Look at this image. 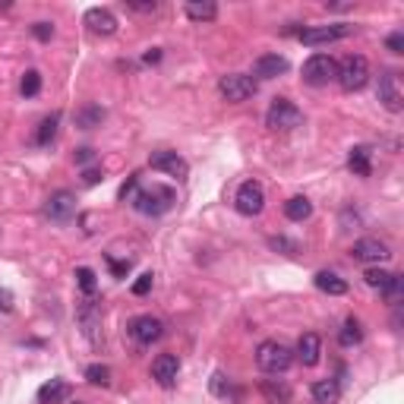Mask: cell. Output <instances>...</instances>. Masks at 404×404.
Instances as JSON below:
<instances>
[{"label":"cell","mask_w":404,"mask_h":404,"mask_svg":"<svg viewBox=\"0 0 404 404\" xmlns=\"http://www.w3.org/2000/svg\"><path fill=\"white\" fill-rule=\"evenodd\" d=\"M256 363H259L262 373H269V376H278V373L291 370L294 351L288 348V344H281V341H262L259 348H256Z\"/></svg>","instance_id":"cell-1"},{"label":"cell","mask_w":404,"mask_h":404,"mask_svg":"<svg viewBox=\"0 0 404 404\" xmlns=\"http://www.w3.org/2000/svg\"><path fill=\"white\" fill-rule=\"evenodd\" d=\"M338 86L344 92H360L366 83H370V61L363 54H348L341 63H338Z\"/></svg>","instance_id":"cell-2"},{"label":"cell","mask_w":404,"mask_h":404,"mask_svg":"<svg viewBox=\"0 0 404 404\" xmlns=\"http://www.w3.org/2000/svg\"><path fill=\"white\" fill-rule=\"evenodd\" d=\"M300 123H304V111H300L294 101L275 98L269 105V111H266V127L269 130H275V133H291V130H297Z\"/></svg>","instance_id":"cell-3"},{"label":"cell","mask_w":404,"mask_h":404,"mask_svg":"<svg viewBox=\"0 0 404 404\" xmlns=\"http://www.w3.org/2000/svg\"><path fill=\"white\" fill-rule=\"evenodd\" d=\"M174 202H177V193L171 187H161V183H155L152 190H139L133 196L136 212H143V215H165Z\"/></svg>","instance_id":"cell-4"},{"label":"cell","mask_w":404,"mask_h":404,"mask_svg":"<svg viewBox=\"0 0 404 404\" xmlns=\"http://www.w3.org/2000/svg\"><path fill=\"white\" fill-rule=\"evenodd\" d=\"M218 92H222L224 101L240 105V101H249L256 95V83H253V76H247V73H227V76L218 79Z\"/></svg>","instance_id":"cell-5"},{"label":"cell","mask_w":404,"mask_h":404,"mask_svg":"<svg viewBox=\"0 0 404 404\" xmlns=\"http://www.w3.org/2000/svg\"><path fill=\"white\" fill-rule=\"evenodd\" d=\"M338 76V61L335 57H328V54H313V57H306V63H304V83L306 86H328L332 79Z\"/></svg>","instance_id":"cell-6"},{"label":"cell","mask_w":404,"mask_h":404,"mask_svg":"<svg viewBox=\"0 0 404 404\" xmlns=\"http://www.w3.org/2000/svg\"><path fill=\"white\" fill-rule=\"evenodd\" d=\"M234 205H237L240 215L256 218L262 209H266V190H262V183H259V180H247V183H240L237 196H234Z\"/></svg>","instance_id":"cell-7"},{"label":"cell","mask_w":404,"mask_h":404,"mask_svg":"<svg viewBox=\"0 0 404 404\" xmlns=\"http://www.w3.org/2000/svg\"><path fill=\"white\" fill-rule=\"evenodd\" d=\"M354 32V26H348V23H338V26H310V29H300V41L304 45H332V41H341V38H348V35Z\"/></svg>","instance_id":"cell-8"},{"label":"cell","mask_w":404,"mask_h":404,"mask_svg":"<svg viewBox=\"0 0 404 404\" xmlns=\"http://www.w3.org/2000/svg\"><path fill=\"white\" fill-rule=\"evenodd\" d=\"M149 165H152V171H161V174H171V177H177V180H183L190 174V165L183 161L177 152H167V149H161V152H155V155L149 158Z\"/></svg>","instance_id":"cell-9"},{"label":"cell","mask_w":404,"mask_h":404,"mask_svg":"<svg viewBox=\"0 0 404 404\" xmlns=\"http://www.w3.org/2000/svg\"><path fill=\"white\" fill-rule=\"evenodd\" d=\"M73 212H76V200H73V193H67V190H57L54 196H48L45 215L51 218V222H57V224L70 222Z\"/></svg>","instance_id":"cell-10"},{"label":"cell","mask_w":404,"mask_h":404,"mask_svg":"<svg viewBox=\"0 0 404 404\" xmlns=\"http://www.w3.org/2000/svg\"><path fill=\"white\" fill-rule=\"evenodd\" d=\"M180 376V360L177 354H158L152 360V379L158 382L161 388H171Z\"/></svg>","instance_id":"cell-11"},{"label":"cell","mask_w":404,"mask_h":404,"mask_svg":"<svg viewBox=\"0 0 404 404\" xmlns=\"http://www.w3.org/2000/svg\"><path fill=\"white\" fill-rule=\"evenodd\" d=\"M351 256H354L357 262H385L388 256H392V249H388V244H382V240H376V237H363V240H357V244L351 247Z\"/></svg>","instance_id":"cell-12"},{"label":"cell","mask_w":404,"mask_h":404,"mask_svg":"<svg viewBox=\"0 0 404 404\" xmlns=\"http://www.w3.org/2000/svg\"><path fill=\"white\" fill-rule=\"evenodd\" d=\"M130 335H133V341H139V344H152L165 335V326H161V319H155V316H136V319L130 322Z\"/></svg>","instance_id":"cell-13"},{"label":"cell","mask_w":404,"mask_h":404,"mask_svg":"<svg viewBox=\"0 0 404 404\" xmlns=\"http://www.w3.org/2000/svg\"><path fill=\"white\" fill-rule=\"evenodd\" d=\"M376 95H379V101L388 108L392 114H398L401 111V89H398V76L395 73H382L379 76V86H376Z\"/></svg>","instance_id":"cell-14"},{"label":"cell","mask_w":404,"mask_h":404,"mask_svg":"<svg viewBox=\"0 0 404 404\" xmlns=\"http://www.w3.org/2000/svg\"><path fill=\"white\" fill-rule=\"evenodd\" d=\"M297 360L304 366H316L319 363V357H322V338L316 335V332H306V335H300V341H297Z\"/></svg>","instance_id":"cell-15"},{"label":"cell","mask_w":404,"mask_h":404,"mask_svg":"<svg viewBox=\"0 0 404 404\" xmlns=\"http://www.w3.org/2000/svg\"><path fill=\"white\" fill-rule=\"evenodd\" d=\"M86 26H89V32H95V35H114L117 32L114 13L105 10V6H92V10L86 13Z\"/></svg>","instance_id":"cell-16"},{"label":"cell","mask_w":404,"mask_h":404,"mask_svg":"<svg viewBox=\"0 0 404 404\" xmlns=\"http://www.w3.org/2000/svg\"><path fill=\"white\" fill-rule=\"evenodd\" d=\"M284 70H288V61H284L281 54H262V57H256V63H253V73L259 79H275V76H281Z\"/></svg>","instance_id":"cell-17"},{"label":"cell","mask_w":404,"mask_h":404,"mask_svg":"<svg viewBox=\"0 0 404 404\" xmlns=\"http://www.w3.org/2000/svg\"><path fill=\"white\" fill-rule=\"evenodd\" d=\"M313 284L319 288L322 294H332V297H341V294H348V281H344L341 275H335V271H316Z\"/></svg>","instance_id":"cell-18"},{"label":"cell","mask_w":404,"mask_h":404,"mask_svg":"<svg viewBox=\"0 0 404 404\" xmlns=\"http://www.w3.org/2000/svg\"><path fill=\"white\" fill-rule=\"evenodd\" d=\"M310 395H313L316 404H338V398H341V385H338L335 379H319V382H313Z\"/></svg>","instance_id":"cell-19"},{"label":"cell","mask_w":404,"mask_h":404,"mask_svg":"<svg viewBox=\"0 0 404 404\" xmlns=\"http://www.w3.org/2000/svg\"><path fill=\"white\" fill-rule=\"evenodd\" d=\"M370 158H373L370 145H354V149H351V155H348V167L357 174V177H370V174H373Z\"/></svg>","instance_id":"cell-20"},{"label":"cell","mask_w":404,"mask_h":404,"mask_svg":"<svg viewBox=\"0 0 404 404\" xmlns=\"http://www.w3.org/2000/svg\"><path fill=\"white\" fill-rule=\"evenodd\" d=\"M262 398H266L269 404H291V385L281 379H266L262 382Z\"/></svg>","instance_id":"cell-21"},{"label":"cell","mask_w":404,"mask_h":404,"mask_svg":"<svg viewBox=\"0 0 404 404\" xmlns=\"http://www.w3.org/2000/svg\"><path fill=\"white\" fill-rule=\"evenodd\" d=\"M70 395V385L63 379H51L38 388V404H61Z\"/></svg>","instance_id":"cell-22"},{"label":"cell","mask_w":404,"mask_h":404,"mask_svg":"<svg viewBox=\"0 0 404 404\" xmlns=\"http://www.w3.org/2000/svg\"><path fill=\"white\" fill-rule=\"evenodd\" d=\"M338 341H341V348H357V344L363 341V326H360V319L348 316L344 326H341V332H338Z\"/></svg>","instance_id":"cell-23"},{"label":"cell","mask_w":404,"mask_h":404,"mask_svg":"<svg viewBox=\"0 0 404 404\" xmlns=\"http://www.w3.org/2000/svg\"><path fill=\"white\" fill-rule=\"evenodd\" d=\"M73 120H76L79 130H95V127H101V120H105V111H101L98 105H86L73 114Z\"/></svg>","instance_id":"cell-24"},{"label":"cell","mask_w":404,"mask_h":404,"mask_svg":"<svg viewBox=\"0 0 404 404\" xmlns=\"http://www.w3.org/2000/svg\"><path fill=\"white\" fill-rule=\"evenodd\" d=\"M284 215H288L291 222H306V218L313 215V202L306 200V196H291V200L284 202Z\"/></svg>","instance_id":"cell-25"},{"label":"cell","mask_w":404,"mask_h":404,"mask_svg":"<svg viewBox=\"0 0 404 404\" xmlns=\"http://www.w3.org/2000/svg\"><path fill=\"white\" fill-rule=\"evenodd\" d=\"M183 10H187V16L193 19V23H212V19L218 16V6L215 4H209V0H193V4H187L183 6Z\"/></svg>","instance_id":"cell-26"},{"label":"cell","mask_w":404,"mask_h":404,"mask_svg":"<svg viewBox=\"0 0 404 404\" xmlns=\"http://www.w3.org/2000/svg\"><path fill=\"white\" fill-rule=\"evenodd\" d=\"M57 123H61V117H57V114L45 117V120L38 123V136H35V143H38V145H51V143H54V136H57Z\"/></svg>","instance_id":"cell-27"},{"label":"cell","mask_w":404,"mask_h":404,"mask_svg":"<svg viewBox=\"0 0 404 404\" xmlns=\"http://www.w3.org/2000/svg\"><path fill=\"white\" fill-rule=\"evenodd\" d=\"M401 294H404V278L401 275H392V278H388V284L382 288V297H385L392 306H398Z\"/></svg>","instance_id":"cell-28"},{"label":"cell","mask_w":404,"mask_h":404,"mask_svg":"<svg viewBox=\"0 0 404 404\" xmlns=\"http://www.w3.org/2000/svg\"><path fill=\"white\" fill-rule=\"evenodd\" d=\"M19 92L26 95V98H35V95L41 92V73L38 70H29L23 76V83H19Z\"/></svg>","instance_id":"cell-29"},{"label":"cell","mask_w":404,"mask_h":404,"mask_svg":"<svg viewBox=\"0 0 404 404\" xmlns=\"http://www.w3.org/2000/svg\"><path fill=\"white\" fill-rule=\"evenodd\" d=\"M86 379H89L92 385H101V388H105V385H111V370H108L105 363H92L89 370H86Z\"/></svg>","instance_id":"cell-30"},{"label":"cell","mask_w":404,"mask_h":404,"mask_svg":"<svg viewBox=\"0 0 404 404\" xmlns=\"http://www.w3.org/2000/svg\"><path fill=\"white\" fill-rule=\"evenodd\" d=\"M388 278H392V271H385V269H366L363 271V281L370 284V288H376L382 294V288L388 284Z\"/></svg>","instance_id":"cell-31"},{"label":"cell","mask_w":404,"mask_h":404,"mask_svg":"<svg viewBox=\"0 0 404 404\" xmlns=\"http://www.w3.org/2000/svg\"><path fill=\"white\" fill-rule=\"evenodd\" d=\"M98 319H101V313L95 310V306H86L83 310V326H86V335L95 341V328H98Z\"/></svg>","instance_id":"cell-32"},{"label":"cell","mask_w":404,"mask_h":404,"mask_svg":"<svg viewBox=\"0 0 404 404\" xmlns=\"http://www.w3.org/2000/svg\"><path fill=\"white\" fill-rule=\"evenodd\" d=\"M76 281H79V288H83V294H95V284H98V281H95V271L92 269H76Z\"/></svg>","instance_id":"cell-33"},{"label":"cell","mask_w":404,"mask_h":404,"mask_svg":"<svg viewBox=\"0 0 404 404\" xmlns=\"http://www.w3.org/2000/svg\"><path fill=\"white\" fill-rule=\"evenodd\" d=\"M212 392H215L218 398H227V395H231V379H227L224 373H215V376H212Z\"/></svg>","instance_id":"cell-34"},{"label":"cell","mask_w":404,"mask_h":404,"mask_svg":"<svg viewBox=\"0 0 404 404\" xmlns=\"http://www.w3.org/2000/svg\"><path fill=\"white\" fill-rule=\"evenodd\" d=\"M149 291H152V271H145V275H139L133 281V294L136 297H145Z\"/></svg>","instance_id":"cell-35"},{"label":"cell","mask_w":404,"mask_h":404,"mask_svg":"<svg viewBox=\"0 0 404 404\" xmlns=\"http://www.w3.org/2000/svg\"><path fill=\"white\" fill-rule=\"evenodd\" d=\"M269 247H271V249H281V253H297V244H294V240H288V237H271Z\"/></svg>","instance_id":"cell-36"},{"label":"cell","mask_w":404,"mask_h":404,"mask_svg":"<svg viewBox=\"0 0 404 404\" xmlns=\"http://www.w3.org/2000/svg\"><path fill=\"white\" fill-rule=\"evenodd\" d=\"M32 35H35L38 41H51V35H54V26H51V23H35V26H32Z\"/></svg>","instance_id":"cell-37"},{"label":"cell","mask_w":404,"mask_h":404,"mask_svg":"<svg viewBox=\"0 0 404 404\" xmlns=\"http://www.w3.org/2000/svg\"><path fill=\"white\" fill-rule=\"evenodd\" d=\"M385 45H388V51H392V54H404V32H392Z\"/></svg>","instance_id":"cell-38"},{"label":"cell","mask_w":404,"mask_h":404,"mask_svg":"<svg viewBox=\"0 0 404 404\" xmlns=\"http://www.w3.org/2000/svg\"><path fill=\"white\" fill-rule=\"evenodd\" d=\"M101 180H105V174H101L98 167H86V171H83V183H86V187H95V183H101Z\"/></svg>","instance_id":"cell-39"},{"label":"cell","mask_w":404,"mask_h":404,"mask_svg":"<svg viewBox=\"0 0 404 404\" xmlns=\"http://www.w3.org/2000/svg\"><path fill=\"white\" fill-rule=\"evenodd\" d=\"M136 187H139V177L133 174V177H130V180H127V183H123V187H120V193H117V196H120V200H130V196L136 193Z\"/></svg>","instance_id":"cell-40"},{"label":"cell","mask_w":404,"mask_h":404,"mask_svg":"<svg viewBox=\"0 0 404 404\" xmlns=\"http://www.w3.org/2000/svg\"><path fill=\"white\" fill-rule=\"evenodd\" d=\"M133 13H155L158 10V4H127Z\"/></svg>","instance_id":"cell-41"},{"label":"cell","mask_w":404,"mask_h":404,"mask_svg":"<svg viewBox=\"0 0 404 404\" xmlns=\"http://www.w3.org/2000/svg\"><path fill=\"white\" fill-rule=\"evenodd\" d=\"M92 155H95L92 149H79L76 152V161H79V165H86V161H92Z\"/></svg>","instance_id":"cell-42"},{"label":"cell","mask_w":404,"mask_h":404,"mask_svg":"<svg viewBox=\"0 0 404 404\" xmlns=\"http://www.w3.org/2000/svg\"><path fill=\"white\" fill-rule=\"evenodd\" d=\"M111 269H114V275H127L130 262H114V259H111Z\"/></svg>","instance_id":"cell-43"},{"label":"cell","mask_w":404,"mask_h":404,"mask_svg":"<svg viewBox=\"0 0 404 404\" xmlns=\"http://www.w3.org/2000/svg\"><path fill=\"white\" fill-rule=\"evenodd\" d=\"M158 61H161V51H158V48H152L149 54H145V63H158Z\"/></svg>","instance_id":"cell-44"},{"label":"cell","mask_w":404,"mask_h":404,"mask_svg":"<svg viewBox=\"0 0 404 404\" xmlns=\"http://www.w3.org/2000/svg\"><path fill=\"white\" fill-rule=\"evenodd\" d=\"M10 300H13L10 294H6V291H0V310H10V306H13Z\"/></svg>","instance_id":"cell-45"}]
</instances>
